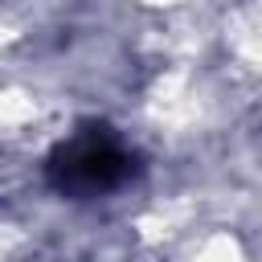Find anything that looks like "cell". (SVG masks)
Masks as SVG:
<instances>
[{
  "mask_svg": "<svg viewBox=\"0 0 262 262\" xmlns=\"http://www.w3.org/2000/svg\"><path fill=\"white\" fill-rule=\"evenodd\" d=\"M45 176L61 196L94 201L123 188L131 176H139V156L106 123H82L70 139H61L49 151Z\"/></svg>",
  "mask_w": 262,
  "mask_h": 262,
  "instance_id": "obj_1",
  "label": "cell"
}]
</instances>
